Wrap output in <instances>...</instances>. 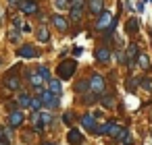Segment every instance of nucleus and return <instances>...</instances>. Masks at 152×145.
Wrapping results in <instances>:
<instances>
[{"label":"nucleus","instance_id":"1","mask_svg":"<svg viewBox=\"0 0 152 145\" xmlns=\"http://www.w3.org/2000/svg\"><path fill=\"white\" fill-rule=\"evenodd\" d=\"M75 60H63L61 64H58V77L63 79V81H67V79H71L73 77V73H75Z\"/></svg>","mask_w":152,"mask_h":145},{"label":"nucleus","instance_id":"2","mask_svg":"<svg viewBox=\"0 0 152 145\" xmlns=\"http://www.w3.org/2000/svg\"><path fill=\"white\" fill-rule=\"evenodd\" d=\"M104 89H106V81H104V77L94 73V75L90 77V91L96 93V95H100V93H104Z\"/></svg>","mask_w":152,"mask_h":145},{"label":"nucleus","instance_id":"3","mask_svg":"<svg viewBox=\"0 0 152 145\" xmlns=\"http://www.w3.org/2000/svg\"><path fill=\"white\" fill-rule=\"evenodd\" d=\"M42 102H44V106L48 108V110H54L56 106H58V95L56 93H52L50 89H46V91H42Z\"/></svg>","mask_w":152,"mask_h":145},{"label":"nucleus","instance_id":"4","mask_svg":"<svg viewBox=\"0 0 152 145\" xmlns=\"http://www.w3.org/2000/svg\"><path fill=\"white\" fill-rule=\"evenodd\" d=\"M110 23H113V15H110L108 11H104L102 15H98L96 29H98V31H102V29H108V27H110Z\"/></svg>","mask_w":152,"mask_h":145},{"label":"nucleus","instance_id":"5","mask_svg":"<svg viewBox=\"0 0 152 145\" xmlns=\"http://www.w3.org/2000/svg\"><path fill=\"white\" fill-rule=\"evenodd\" d=\"M19 6H21V13L23 15H36L38 13V4L34 2V0H21Z\"/></svg>","mask_w":152,"mask_h":145},{"label":"nucleus","instance_id":"6","mask_svg":"<svg viewBox=\"0 0 152 145\" xmlns=\"http://www.w3.org/2000/svg\"><path fill=\"white\" fill-rule=\"evenodd\" d=\"M17 56H21V58H38L40 52H38L34 46H21L19 52H17Z\"/></svg>","mask_w":152,"mask_h":145},{"label":"nucleus","instance_id":"7","mask_svg":"<svg viewBox=\"0 0 152 145\" xmlns=\"http://www.w3.org/2000/svg\"><path fill=\"white\" fill-rule=\"evenodd\" d=\"M23 120H25V116H23V112H19V110H13V112L9 114V124H11L13 128L21 126V124H23Z\"/></svg>","mask_w":152,"mask_h":145},{"label":"nucleus","instance_id":"8","mask_svg":"<svg viewBox=\"0 0 152 145\" xmlns=\"http://www.w3.org/2000/svg\"><path fill=\"white\" fill-rule=\"evenodd\" d=\"M81 124H83V128L86 131H90V133H96V116H92V114H83L81 116Z\"/></svg>","mask_w":152,"mask_h":145},{"label":"nucleus","instance_id":"9","mask_svg":"<svg viewBox=\"0 0 152 145\" xmlns=\"http://www.w3.org/2000/svg\"><path fill=\"white\" fill-rule=\"evenodd\" d=\"M88 9L92 15H102L104 13V0H88Z\"/></svg>","mask_w":152,"mask_h":145},{"label":"nucleus","instance_id":"10","mask_svg":"<svg viewBox=\"0 0 152 145\" xmlns=\"http://www.w3.org/2000/svg\"><path fill=\"white\" fill-rule=\"evenodd\" d=\"M67 141H69L71 145H81V143H83V135H81V131L71 128V131H69V135H67Z\"/></svg>","mask_w":152,"mask_h":145},{"label":"nucleus","instance_id":"11","mask_svg":"<svg viewBox=\"0 0 152 145\" xmlns=\"http://www.w3.org/2000/svg\"><path fill=\"white\" fill-rule=\"evenodd\" d=\"M52 23H54V27H56L58 31H63V33L69 29V21H67L63 15H54V17H52Z\"/></svg>","mask_w":152,"mask_h":145},{"label":"nucleus","instance_id":"12","mask_svg":"<svg viewBox=\"0 0 152 145\" xmlns=\"http://www.w3.org/2000/svg\"><path fill=\"white\" fill-rule=\"evenodd\" d=\"M94 58H96L98 62L106 64V62L110 60V50H108V48H98V50L94 52Z\"/></svg>","mask_w":152,"mask_h":145},{"label":"nucleus","instance_id":"13","mask_svg":"<svg viewBox=\"0 0 152 145\" xmlns=\"http://www.w3.org/2000/svg\"><path fill=\"white\" fill-rule=\"evenodd\" d=\"M31 100H34V97H31L29 93L21 91V93H19V97H17V104H19L21 108H31Z\"/></svg>","mask_w":152,"mask_h":145},{"label":"nucleus","instance_id":"14","mask_svg":"<svg viewBox=\"0 0 152 145\" xmlns=\"http://www.w3.org/2000/svg\"><path fill=\"white\" fill-rule=\"evenodd\" d=\"M29 85H31L34 89H38V87H42V85H44V79H42V75H40L38 71L29 75Z\"/></svg>","mask_w":152,"mask_h":145},{"label":"nucleus","instance_id":"15","mask_svg":"<svg viewBox=\"0 0 152 145\" xmlns=\"http://www.w3.org/2000/svg\"><path fill=\"white\" fill-rule=\"evenodd\" d=\"M4 83H7V87H9V89H13V91H17V89H19V85H21V81H19V77H17V75H9V77L4 79Z\"/></svg>","mask_w":152,"mask_h":145},{"label":"nucleus","instance_id":"16","mask_svg":"<svg viewBox=\"0 0 152 145\" xmlns=\"http://www.w3.org/2000/svg\"><path fill=\"white\" fill-rule=\"evenodd\" d=\"M48 89H50L52 93L61 95V93H63V83H61V79H50V81H48Z\"/></svg>","mask_w":152,"mask_h":145},{"label":"nucleus","instance_id":"17","mask_svg":"<svg viewBox=\"0 0 152 145\" xmlns=\"http://www.w3.org/2000/svg\"><path fill=\"white\" fill-rule=\"evenodd\" d=\"M137 64H140V69L148 71V69H150V56L144 54V52H140V56H137Z\"/></svg>","mask_w":152,"mask_h":145},{"label":"nucleus","instance_id":"18","mask_svg":"<svg viewBox=\"0 0 152 145\" xmlns=\"http://www.w3.org/2000/svg\"><path fill=\"white\" fill-rule=\"evenodd\" d=\"M125 27H127V33H135V31L140 29V21H137V19H129Z\"/></svg>","mask_w":152,"mask_h":145},{"label":"nucleus","instance_id":"19","mask_svg":"<svg viewBox=\"0 0 152 145\" xmlns=\"http://www.w3.org/2000/svg\"><path fill=\"white\" fill-rule=\"evenodd\" d=\"M36 33H38V40H40V42H48V40H50V33H48V29H46L44 25H42V27H38V31H36Z\"/></svg>","mask_w":152,"mask_h":145},{"label":"nucleus","instance_id":"20","mask_svg":"<svg viewBox=\"0 0 152 145\" xmlns=\"http://www.w3.org/2000/svg\"><path fill=\"white\" fill-rule=\"evenodd\" d=\"M81 15H83V9L71 6V21H81Z\"/></svg>","mask_w":152,"mask_h":145},{"label":"nucleus","instance_id":"21","mask_svg":"<svg viewBox=\"0 0 152 145\" xmlns=\"http://www.w3.org/2000/svg\"><path fill=\"white\" fill-rule=\"evenodd\" d=\"M137 56H140L137 46H135V44H129V48H127V58H129V62H131L133 58H137Z\"/></svg>","mask_w":152,"mask_h":145},{"label":"nucleus","instance_id":"22","mask_svg":"<svg viewBox=\"0 0 152 145\" xmlns=\"http://www.w3.org/2000/svg\"><path fill=\"white\" fill-rule=\"evenodd\" d=\"M75 91L77 93H88L90 91V81H79L77 87H75Z\"/></svg>","mask_w":152,"mask_h":145},{"label":"nucleus","instance_id":"23","mask_svg":"<svg viewBox=\"0 0 152 145\" xmlns=\"http://www.w3.org/2000/svg\"><path fill=\"white\" fill-rule=\"evenodd\" d=\"M117 139H119V141H121V143H123V145H131V135H129V133H127V131H125V128H123V131H121V135H119V137H117Z\"/></svg>","mask_w":152,"mask_h":145},{"label":"nucleus","instance_id":"24","mask_svg":"<svg viewBox=\"0 0 152 145\" xmlns=\"http://www.w3.org/2000/svg\"><path fill=\"white\" fill-rule=\"evenodd\" d=\"M100 104H102L104 108H113V106H115V97H113V95H102Z\"/></svg>","mask_w":152,"mask_h":145},{"label":"nucleus","instance_id":"25","mask_svg":"<svg viewBox=\"0 0 152 145\" xmlns=\"http://www.w3.org/2000/svg\"><path fill=\"white\" fill-rule=\"evenodd\" d=\"M54 6L58 11H67V9H71V2L69 0H54Z\"/></svg>","mask_w":152,"mask_h":145},{"label":"nucleus","instance_id":"26","mask_svg":"<svg viewBox=\"0 0 152 145\" xmlns=\"http://www.w3.org/2000/svg\"><path fill=\"white\" fill-rule=\"evenodd\" d=\"M42 106H44L42 97H34V100H31V110H34V112H40V110H42Z\"/></svg>","mask_w":152,"mask_h":145},{"label":"nucleus","instance_id":"27","mask_svg":"<svg viewBox=\"0 0 152 145\" xmlns=\"http://www.w3.org/2000/svg\"><path fill=\"white\" fill-rule=\"evenodd\" d=\"M110 126H113V122L108 120L106 124H102V126H98V128H96V135H108V131H110Z\"/></svg>","mask_w":152,"mask_h":145},{"label":"nucleus","instance_id":"28","mask_svg":"<svg viewBox=\"0 0 152 145\" xmlns=\"http://www.w3.org/2000/svg\"><path fill=\"white\" fill-rule=\"evenodd\" d=\"M38 73L42 75L44 81H50V69H48V66H38Z\"/></svg>","mask_w":152,"mask_h":145},{"label":"nucleus","instance_id":"29","mask_svg":"<svg viewBox=\"0 0 152 145\" xmlns=\"http://www.w3.org/2000/svg\"><path fill=\"white\" fill-rule=\"evenodd\" d=\"M121 131H123V128H121V126H119V124H117V122H113V126H110V131H108V135H110V137H115V139H117V137H119V135H121Z\"/></svg>","mask_w":152,"mask_h":145},{"label":"nucleus","instance_id":"30","mask_svg":"<svg viewBox=\"0 0 152 145\" xmlns=\"http://www.w3.org/2000/svg\"><path fill=\"white\" fill-rule=\"evenodd\" d=\"M19 38H21L19 29H17V27H13V29L9 31V40H11V42H19Z\"/></svg>","mask_w":152,"mask_h":145},{"label":"nucleus","instance_id":"31","mask_svg":"<svg viewBox=\"0 0 152 145\" xmlns=\"http://www.w3.org/2000/svg\"><path fill=\"white\" fill-rule=\"evenodd\" d=\"M88 4V0H71V6H79V9H83Z\"/></svg>","mask_w":152,"mask_h":145},{"label":"nucleus","instance_id":"32","mask_svg":"<svg viewBox=\"0 0 152 145\" xmlns=\"http://www.w3.org/2000/svg\"><path fill=\"white\" fill-rule=\"evenodd\" d=\"M71 120H73V114H71V112H65V114H63V122H65V124H71Z\"/></svg>","mask_w":152,"mask_h":145},{"label":"nucleus","instance_id":"33","mask_svg":"<svg viewBox=\"0 0 152 145\" xmlns=\"http://www.w3.org/2000/svg\"><path fill=\"white\" fill-rule=\"evenodd\" d=\"M71 52H73V56H81V52H83V50H81V48H73Z\"/></svg>","mask_w":152,"mask_h":145},{"label":"nucleus","instance_id":"34","mask_svg":"<svg viewBox=\"0 0 152 145\" xmlns=\"http://www.w3.org/2000/svg\"><path fill=\"white\" fill-rule=\"evenodd\" d=\"M142 85H144V89H148V91L152 89V83H150V81H142Z\"/></svg>","mask_w":152,"mask_h":145},{"label":"nucleus","instance_id":"35","mask_svg":"<svg viewBox=\"0 0 152 145\" xmlns=\"http://www.w3.org/2000/svg\"><path fill=\"white\" fill-rule=\"evenodd\" d=\"M9 2H11V4H19V2H21V0H9Z\"/></svg>","mask_w":152,"mask_h":145},{"label":"nucleus","instance_id":"36","mask_svg":"<svg viewBox=\"0 0 152 145\" xmlns=\"http://www.w3.org/2000/svg\"><path fill=\"white\" fill-rule=\"evenodd\" d=\"M44 145H54V143H44Z\"/></svg>","mask_w":152,"mask_h":145},{"label":"nucleus","instance_id":"37","mask_svg":"<svg viewBox=\"0 0 152 145\" xmlns=\"http://www.w3.org/2000/svg\"><path fill=\"white\" fill-rule=\"evenodd\" d=\"M0 145H7V143H0Z\"/></svg>","mask_w":152,"mask_h":145},{"label":"nucleus","instance_id":"38","mask_svg":"<svg viewBox=\"0 0 152 145\" xmlns=\"http://www.w3.org/2000/svg\"><path fill=\"white\" fill-rule=\"evenodd\" d=\"M146 2H150V0H146Z\"/></svg>","mask_w":152,"mask_h":145}]
</instances>
